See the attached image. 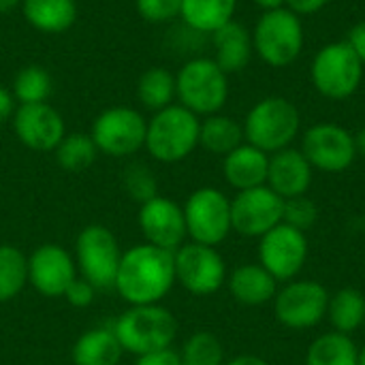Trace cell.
I'll return each instance as SVG.
<instances>
[{
  "mask_svg": "<svg viewBox=\"0 0 365 365\" xmlns=\"http://www.w3.org/2000/svg\"><path fill=\"white\" fill-rule=\"evenodd\" d=\"M175 284L173 252L137 244L122 252L113 289L128 306L160 304Z\"/></svg>",
  "mask_w": 365,
  "mask_h": 365,
  "instance_id": "obj_1",
  "label": "cell"
},
{
  "mask_svg": "<svg viewBox=\"0 0 365 365\" xmlns=\"http://www.w3.org/2000/svg\"><path fill=\"white\" fill-rule=\"evenodd\" d=\"M242 128L246 143L265 154H276L291 148L299 137L302 113L297 105L284 96H265L248 109Z\"/></svg>",
  "mask_w": 365,
  "mask_h": 365,
  "instance_id": "obj_2",
  "label": "cell"
},
{
  "mask_svg": "<svg viewBox=\"0 0 365 365\" xmlns=\"http://www.w3.org/2000/svg\"><path fill=\"white\" fill-rule=\"evenodd\" d=\"M199 130L201 118L180 103H173L152 113L148 120L143 148L163 165L182 163L199 148Z\"/></svg>",
  "mask_w": 365,
  "mask_h": 365,
  "instance_id": "obj_3",
  "label": "cell"
},
{
  "mask_svg": "<svg viewBox=\"0 0 365 365\" xmlns=\"http://www.w3.org/2000/svg\"><path fill=\"white\" fill-rule=\"evenodd\" d=\"M111 329L122 351L135 357L171 349L178 338V321L163 304L130 306Z\"/></svg>",
  "mask_w": 365,
  "mask_h": 365,
  "instance_id": "obj_4",
  "label": "cell"
},
{
  "mask_svg": "<svg viewBox=\"0 0 365 365\" xmlns=\"http://www.w3.org/2000/svg\"><path fill=\"white\" fill-rule=\"evenodd\" d=\"M175 98L199 118L220 113L229 101V75L214 58H190L175 73Z\"/></svg>",
  "mask_w": 365,
  "mask_h": 365,
  "instance_id": "obj_5",
  "label": "cell"
},
{
  "mask_svg": "<svg viewBox=\"0 0 365 365\" xmlns=\"http://www.w3.org/2000/svg\"><path fill=\"white\" fill-rule=\"evenodd\" d=\"M306 43L304 21L291 9L280 6L274 11H263L252 28V49L255 53L274 68H284L293 64Z\"/></svg>",
  "mask_w": 365,
  "mask_h": 365,
  "instance_id": "obj_6",
  "label": "cell"
},
{
  "mask_svg": "<svg viewBox=\"0 0 365 365\" xmlns=\"http://www.w3.org/2000/svg\"><path fill=\"white\" fill-rule=\"evenodd\" d=\"M365 66L346 41L323 45L310 64V81L314 90L329 101L351 98L364 79Z\"/></svg>",
  "mask_w": 365,
  "mask_h": 365,
  "instance_id": "obj_7",
  "label": "cell"
},
{
  "mask_svg": "<svg viewBox=\"0 0 365 365\" xmlns=\"http://www.w3.org/2000/svg\"><path fill=\"white\" fill-rule=\"evenodd\" d=\"M331 293L325 284L308 278H295L278 287L272 302L276 321L293 331L314 329L327 319Z\"/></svg>",
  "mask_w": 365,
  "mask_h": 365,
  "instance_id": "obj_8",
  "label": "cell"
},
{
  "mask_svg": "<svg viewBox=\"0 0 365 365\" xmlns=\"http://www.w3.org/2000/svg\"><path fill=\"white\" fill-rule=\"evenodd\" d=\"M148 120L141 111L128 105H115L103 109L94 122L90 137L98 154L111 158H128L145 145Z\"/></svg>",
  "mask_w": 365,
  "mask_h": 365,
  "instance_id": "obj_9",
  "label": "cell"
},
{
  "mask_svg": "<svg viewBox=\"0 0 365 365\" xmlns=\"http://www.w3.org/2000/svg\"><path fill=\"white\" fill-rule=\"evenodd\" d=\"M122 248L111 229L103 225H88L75 240V263L81 278H86L96 291L113 289Z\"/></svg>",
  "mask_w": 365,
  "mask_h": 365,
  "instance_id": "obj_10",
  "label": "cell"
},
{
  "mask_svg": "<svg viewBox=\"0 0 365 365\" xmlns=\"http://www.w3.org/2000/svg\"><path fill=\"white\" fill-rule=\"evenodd\" d=\"M182 210L190 242L216 248L233 231L231 199L214 186H203L190 192Z\"/></svg>",
  "mask_w": 365,
  "mask_h": 365,
  "instance_id": "obj_11",
  "label": "cell"
},
{
  "mask_svg": "<svg viewBox=\"0 0 365 365\" xmlns=\"http://www.w3.org/2000/svg\"><path fill=\"white\" fill-rule=\"evenodd\" d=\"M175 282L197 297L218 293L227 284V263L214 246L186 242L173 252Z\"/></svg>",
  "mask_w": 365,
  "mask_h": 365,
  "instance_id": "obj_12",
  "label": "cell"
},
{
  "mask_svg": "<svg viewBox=\"0 0 365 365\" xmlns=\"http://www.w3.org/2000/svg\"><path fill=\"white\" fill-rule=\"evenodd\" d=\"M304 156L314 171L344 173L357 160L355 135L336 122H319L302 135Z\"/></svg>",
  "mask_w": 365,
  "mask_h": 365,
  "instance_id": "obj_13",
  "label": "cell"
},
{
  "mask_svg": "<svg viewBox=\"0 0 365 365\" xmlns=\"http://www.w3.org/2000/svg\"><path fill=\"white\" fill-rule=\"evenodd\" d=\"M308 255H310L308 235L284 222H280L269 233L259 237L257 263L263 265L280 284L299 278L302 269L306 267Z\"/></svg>",
  "mask_w": 365,
  "mask_h": 365,
  "instance_id": "obj_14",
  "label": "cell"
},
{
  "mask_svg": "<svg viewBox=\"0 0 365 365\" xmlns=\"http://www.w3.org/2000/svg\"><path fill=\"white\" fill-rule=\"evenodd\" d=\"M284 218V199L267 184L240 190L231 199V227L242 237L259 240Z\"/></svg>",
  "mask_w": 365,
  "mask_h": 365,
  "instance_id": "obj_15",
  "label": "cell"
},
{
  "mask_svg": "<svg viewBox=\"0 0 365 365\" xmlns=\"http://www.w3.org/2000/svg\"><path fill=\"white\" fill-rule=\"evenodd\" d=\"M77 276L75 257L60 244H43L28 257V284L45 297H64Z\"/></svg>",
  "mask_w": 365,
  "mask_h": 365,
  "instance_id": "obj_16",
  "label": "cell"
},
{
  "mask_svg": "<svg viewBox=\"0 0 365 365\" xmlns=\"http://www.w3.org/2000/svg\"><path fill=\"white\" fill-rule=\"evenodd\" d=\"M11 124L19 143L32 152H53L66 135L62 113L49 103L19 105Z\"/></svg>",
  "mask_w": 365,
  "mask_h": 365,
  "instance_id": "obj_17",
  "label": "cell"
},
{
  "mask_svg": "<svg viewBox=\"0 0 365 365\" xmlns=\"http://www.w3.org/2000/svg\"><path fill=\"white\" fill-rule=\"evenodd\" d=\"M139 227L145 237V244L169 252H175L188 240L182 205L160 195L141 203Z\"/></svg>",
  "mask_w": 365,
  "mask_h": 365,
  "instance_id": "obj_18",
  "label": "cell"
},
{
  "mask_svg": "<svg viewBox=\"0 0 365 365\" xmlns=\"http://www.w3.org/2000/svg\"><path fill=\"white\" fill-rule=\"evenodd\" d=\"M312 180H314V169L299 148L291 145L287 150L269 154L267 186L284 201L308 195Z\"/></svg>",
  "mask_w": 365,
  "mask_h": 365,
  "instance_id": "obj_19",
  "label": "cell"
},
{
  "mask_svg": "<svg viewBox=\"0 0 365 365\" xmlns=\"http://www.w3.org/2000/svg\"><path fill=\"white\" fill-rule=\"evenodd\" d=\"M267 169H269V154L263 150L242 143L227 156H222V175L225 182L235 190H248L267 184Z\"/></svg>",
  "mask_w": 365,
  "mask_h": 365,
  "instance_id": "obj_20",
  "label": "cell"
},
{
  "mask_svg": "<svg viewBox=\"0 0 365 365\" xmlns=\"http://www.w3.org/2000/svg\"><path fill=\"white\" fill-rule=\"evenodd\" d=\"M231 297L248 308H259L272 304L280 282L259 263H244L231 272L227 278Z\"/></svg>",
  "mask_w": 365,
  "mask_h": 365,
  "instance_id": "obj_21",
  "label": "cell"
},
{
  "mask_svg": "<svg viewBox=\"0 0 365 365\" xmlns=\"http://www.w3.org/2000/svg\"><path fill=\"white\" fill-rule=\"evenodd\" d=\"M212 43H214V60L227 75L244 71L255 53L252 32L235 19L225 24L220 30H216L212 34Z\"/></svg>",
  "mask_w": 365,
  "mask_h": 365,
  "instance_id": "obj_22",
  "label": "cell"
},
{
  "mask_svg": "<svg viewBox=\"0 0 365 365\" xmlns=\"http://www.w3.org/2000/svg\"><path fill=\"white\" fill-rule=\"evenodd\" d=\"M24 19L43 34H62L77 21V0H21Z\"/></svg>",
  "mask_w": 365,
  "mask_h": 365,
  "instance_id": "obj_23",
  "label": "cell"
},
{
  "mask_svg": "<svg viewBox=\"0 0 365 365\" xmlns=\"http://www.w3.org/2000/svg\"><path fill=\"white\" fill-rule=\"evenodd\" d=\"M237 0H182L180 19L186 28L201 34H214L225 24L233 21Z\"/></svg>",
  "mask_w": 365,
  "mask_h": 365,
  "instance_id": "obj_24",
  "label": "cell"
},
{
  "mask_svg": "<svg viewBox=\"0 0 365 365\" xmlns=\"http://www.w3.org/2000/svg\"><path fill=\"white\" fill-rule=\"evenodd\" d=\"M124 351L113 329L94 327L77 338L71 357L75 365H118Z\"/></svg>",
  "mask_w": 365,
  "mask_h": 365,
  "instance_id": "obj_25",
  "label": "cell"
},
{
  "mask_svg": "<svg viewBox=\"0 0 365 365\" xmlns=\"http://www.w3.org/2000/svg\"><path fill=\"white\" fill-rule=\"evenodd\" d=\"M331 329L353 336L365 325V293L355 287H344L329 297L327 319Z\"/></svg>",
  "mask_w": 365,
  "mask_h": 365,
  "instance_id": "obj_26",
  "label": "cell"
},
{
  "mask_svg": "<svg viewBox=\"0 0 365 365\" xmlns=\"http://www.w3.org/2000/svg\"><path fill=\"white\" fill-rule=\"evenodd\" d=\"M306 365H359V346L353 336L325 331L310 342Z\"/></svg>",
  "mask_w": 365,
  "mask_h": 365,
  "instance_id": "obj_27",
  "label": "cell"
},
{
  "mask_svg": "<svg viewBox=\"0 0 365 365\" xmlns=\"http://www.w3.org/2000/svg\"><path fill=\"white\" fill-rule=\"evenodd\" d=\"M244 128L237 120L225 115V113H214L201 120V130H199V145L207 150L210 154L216 156H227L235 148L244 143Z\"/></svg>",
  "mask_w": 365,
  "mask_h": 365,
  "instance_id": "obj_28",
  "label": "cell"
},
{
  "mask_svg": "<svg viewBox=\"0 0 365 365\" xmlns=\"http://www.w3.org/2000/svg\"><path fill=\"white\" fill-rule=\"evenodd\" d=\"M139 103L154 111H160L175 103V73L165 66H150L137 79Z\"/></svg>",
  "mask_w": 365,
  "mask_h": 365,
  "instance_id": "obj_29",
  "label": "cell"
},
{
  "mask_svg": "<svg viewBox=\"0 0 365 365\" xmlns=\"http://www.w3.org/2000/svg\"><path fill=\"white\" fill-rule=\"evenodd\" d=\"M11 92L17 105H36L47 103L53 92V79L47 68L41 64H28L19 68L13 77Z\"/></svg>",
  "mask_w": 365,
  "mask_h": 365,
  "instance_id": "obj_30",
  "label": "cell"
},
{
  "mask_svg": "<svg viewBox=\"0 0 365 365\" xmlns=\"http://www.w3.org/2000/svg\"><path fill=\"white\" fill-rule=\"evenodd\" d=\"M28 284V257L11 244H0V304L13 302Z\"/></svg>",
  "mask_w": 365,
  "mask_h": 365,
  "instance_id": "obj_31",
  "label": "cell"
},
{
  "mask_svg": "<svg viewBox=\"0 0 365 365\" xmlns=\"http://www.w3.org/2000/svg\"><path fill=\"white\" fill-rule=\"evenodd\" d=\"M53 152H56L58 165L68 173H79V171L90 169L98 156V150L92 137L86 133H66Z\"/></svg>",
  "mask_w": 365,
  "mask_h": 365,
  "instance_id": "obj_32",
  "label": "cell"
},
{
  "mask_svg": "<svg viewBox=\"0 0 365 365\" xmlns=\"http://www.w3.org/2000/svg\"><path fill=\"white\" fill-rule=\"evenodd\" d=\"M182 365H225V346L222 342L210 334V331H197L192 334L182 351Z\"/></svg>",
  "mask_w": 365,
  "mask_h": 365,
  "instance_id": "obj_33",
  "label": "cell"
},
{
  "mask_svg": "<svg viewBox=\"0 0 365 365\" xmlns=\"http://www.w3.org/2000/svg\"><path fill=\"white\" fill-rule=\"evenodd\" d=\"M122 184L133 201L145 203L158 195V180L145 163H130L122 173Z\"/></svg>",
  "mask_w": 365,
  "mask_h": 365,
  "instance_id": "obj_34",
  "label": "cell"
},
{
  "mask_svg": "<svg viewBox=\"0 0 365 365\" xmlns=\"http://www.w3.org/2000/svg\"><path fill=\"white\" fill-rule=\"evenodd\" d=\"M282 222L297 229V231L308 233L319 222V207L308 195L287 199L284 201V218H282Z\"/></svg>",
  "mask_w": 365,
  "mask_h": 365,
  "instance_id": "obj_35",
  "label": "cell"
},
{
  "mask_svg": "<svg viewBox=\"0 0 365 365\" xmlns=\"http://www.w3.org/2000/svg\"><path fill=\"white\" fill-rule=\"evenodd\" d=\"M137 13L150 24H167L180 17L182 0H135Z\"/></svg>",
  "mask_w": 365,
  "mask_h": 365,
  "instance_id": "obj_36",
  "label": "cell"
},
{
  "mask_svg": "<svg viewBox=\"0 0 365 365\" xmlns=\"http://www.w3.org/2000/svg\"><path fill=\"white\" fill-rule=\"evenodd\" d=\"M94 297H96V289L86 278H81V276H77L75 282L64 293V299L71 306H75V308H88V306H92Z\"/></svg>",
  "mask_w": 365,
  "mask_h": 365,
  "instance_id": "obj_37",
  "label": "cell"
},
{
  "mask_svg": "<svg viewBox=\"0 0 365 365\" xmlns=\"http://www.w3.org/2000/svg\"><path fill=\"white\" fill-rule=\"evenodd\" d=\"M135 365H182V357H180V351L163 349V351H154V353L137 357Z\"/></svg>",
  "mask_w": 365,
  "mask_h": 365,
  "instance_id": "obj_38",
  "label": "cell"
},
{
  "mask_svg": "<svg viewBox=\"0 0 365 365\" xmlns=\"http://www.w3.org/2000/svg\"><path fill=\"white\" fill-rule=\"evenodd\" d=\"M329 2L331 0H287L284 6L291 9L299 17H308V15H317L319 11H323Z\"/></svg>",
  "mask_w": 365,
  "mask_h": 365,
  "instance_id": "obj_39",
  "label": "cell"
},
{
  "mask_svg": "<svg viewBox=\"0 0 365 365\" xmlns=\"http://www.w3.org/2000/svg\"><path fill=\"white\" fill-rule=\"evenodd\" d=\"M344 41L351 45V49L355 51V56L361 60V64L365 66V21L355 24V26L349 30V36H346Z\"/></svg>",
  "mask_w": 365,
  "mask_h": 365,
  "instance_id": "obj_40",
  "label": "cell"
},
{
  "mask_svg": "<svg viewBox=\"0 0 365 365\" xmlns=\"http://www.w3.org/2000/svg\"><path fill=\"white\" fill-rule=\"evenodd\" d=\"M17 107H19V105H17L13 92H11L9 88H2V86H0V124L11 122L13 115H15V111H17Z\"/></svg>",
  "mask_w": 365,
  "mask_h": 365,
  "instance_id": "obj_41",
  "label": "cell"
},
{
  "mask_svg": "<svg viewBox=\"0 0 365 365\" xmlns=\"http://www.w3.org/2000/svg\"><path fill=\"white\" fill-rule=\"evenodd\" d=\"M225 365H269V361H265L259 355H240V357L225 361Z\"/></svg>",
  "mask_w": 365,
  "mask_h": 365,
  "instance_id": "obj_42",
  "label": "cell"
},
{
  "mask_svg": "<svg viewBox=\"0 0 365 365\" xmlns=\"http://www.w3.org/2000/svg\"><path fill=\"white\" fill-rule=\"evenodd\" d=\"M261 11H274V9H280V6H284V2L287 0H252Z\"/></svg>",
  "mask_w": 365,
  "mask_h": 365,
  "instance_id": "obj_43",
  "label": "cell"
},
{
  "mask_svg": "<svg viewBox=\"0 0 365 365\" xmlns=\"http://www.w3.org/2000/svg\"><path fill=\"white\" fill-rule=\"evenodd\" d=\"M355 148H357V156L365 158V126L355 133Z\"/></svg>",
  "mask_w": 365,
  "mask_h": 365,
  "instance_id": "obj_44",
  "label": "cell"
},
{
  "mask_svg": "<svg viewBox=\"0 0 365 365\" xmlns=\"http://www.w3.org/2000/svg\"><path fill=\"white\" fill-rule=\"evenodd\" d=\"M17 6H21V0H0V15H6Z\"/></svg>",
  "mask_w": 365,
  "mask_h": 365,
  "instance_id": "obj_45",
  "label": "cell"
},
{
  "mask_svg": "<svg viewBox=\"0 0 365 365\" xmlns=\"http://www.w3.org/2000/svg\"><path fill=\"white\" fill-rule=\"evenodd\" d=\"M359 365H365V344L359 346Z\"/></svg>",
  "mask_w": 365,
  "mask_h": 365,
  "instance_id": "obj_46",
  "label": "cell"
},
{
  "mask_svg": "<svg viewBox=\"0 0 365 365\" xmlns=\"http://www.w3.org/2000/svg\"><path fill=\"white\" fill-rule=\"evenodd\" d=\"M364 274H365V265H364Z\"/></svg>",
  "mask_w": 365,
  "mask_h": 365,
  "instance_id": "obj_47",
  "label": "cell"
}]
</instances>
